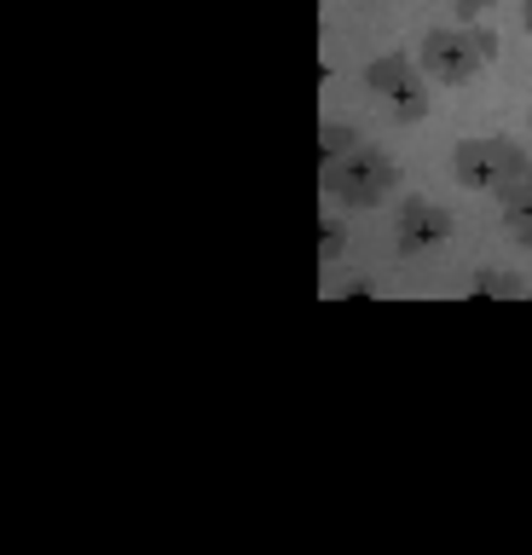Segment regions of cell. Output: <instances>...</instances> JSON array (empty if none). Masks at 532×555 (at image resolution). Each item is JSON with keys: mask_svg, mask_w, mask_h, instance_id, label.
I'll use <instances>...</instances> for the list:
<instances>
[{"mask_svg": "<svg viewBox=\"0 0 532 555\" xmlns=\"http://www.w3.org/2000/svg\"><path fill=\"white\" fill-rule=\"evenodd\" d=\"M417 59L428 69V81H440V87H463V81H475L480 69H486L497 59V35L492 29H480V24H434L417 41Z\"/></svg>", "mask_w": 532, "mask_h": 555, "instance_id": "obj_1", "label": "cell"}, {"mask_svg": "<svg viewBox=\"0 0 532 555\" xmlns=\"http://www.w3.org/2000/svg\"><path fill=\"white\" fill-rule=\"evenodd\" d=\"M319 180H324L336 208H353L359 215V208H376L393 185H400V163H393L382 145H365V139H359L353 151H341L336 163L319 168Z\"/></svg>", "mask_w": 532, "mask_h": 555, "instance_id": "obj_2", "label": "cell"}, {"mask_svg": "<svg viewBox=\"0 0 532 555\" xmlns=\"http://www.w3.org/2000/svg\"><path fill=\"white\" fill-rule=\"evenodd\" d=\"M452 173H457V185L497 191V197H504L509 185H521L532 173V156H527V145H515L504 133H475L452 151Z\"/></svg>", "mask_w": 532, "mask_h": 555, "instance_id": "obj_3", "label": "cell"}, {"mask_svg": "<svg viewBox=\"0 0 532 555\" xmlns=\"http://www.w3.org/2000/svg\"><path fill=\"white\" fill-rule=\"evenodd\" d=\"M365 87L400 128L428 116V69H423V59H411V52H382V59H371Z\"/></svg>", "mask_w": 532, "mask_h": 555, "instance_id": "obj_4", "label": "cell"}, {"mask_svg": "<svg viewBox=\"0 0 532 555\" xmlns=\"http://www.w3.org/2000/svg\"><path fill=\"white\" fill-rule=\"evenodd\" d=\"M452 237V215L428 197H405L400 208V255H434Z\"/></svg>", "mask_w": 532, "mask_h": 555, "instance_id": "obj_5", "label": "cell"}, {"mask_svg": "<svg viewBox=\"0 0 532 555\" xmlns=\"http://www.w3.org/2000/svg\"><path fill=\"white\" fill-rule=\"evenodd\" d=\"M497 203H504V225H509V237L521 243V249H532V173H527L521 185H509Z\"/></svg>", "mask_w": 532, "mask_h": 555, "instance_id": "obj_6", "label": "cell"}, {"mask_svg": "<svg viewBox=\"0 0 532 555\" xmlns=\"http://www.w3.org/2000/svg\"><path fill=\"white\" fill-rule=\"evenodd\" d=\"M469 295H486V301H509V295H521V278L515 272H497V267H480L469 278Z\"/></svg>", "mask_w": 532, "mask_h": 555, "instance_id": "obj_7", "label": "cell"}, {"mask_svg": "<svg viewBox=\"0 0 532 555\" xmlns=\"http://www.w3.org/2000/svg\"><path fill=\"white\" fill-rule=\"evenodd\" d=\"M353 145H359V133L348 128V121H319V168L336 163V156L353 151Z\"/></svg>", "mask_w": 532, "mask_h": 555, "instance_id": "obj_8", "label": "cell"}, {"mask_svg": "<svg viewBox=\"0 0 532 555\" xmlns=\"http://www.w3.org/2000/svg\"><path fill=\"white\" fill-rule=\"evenodd\" d=\"M341 249H348V225H341V220H324V225H319V267H336Z\"/></svg>", "mask_w": 532, "mask_h": 555, "instance_id": "obj_9", "label": "cell"}, {"mask_svg": "<svg viewBox=\"0 0 532 555\" xmlns=\"http://www.w3.org/2000/svg\"><path fill=\"white\" fill-rule=\"evenodd\" d=\"M445 7H452L457 17H486V12L497 7V0H445Z\"/></svg>", "mask_w": 532, "mask_h": 555, "instance_id": "obj_10", "label": "cell"}, {"mask_svg": "<svg viewBox=\"0 0 532 555\" xmlns=\"http://www.w3.org/2000/svg\"><path fill=\"white\" fill-rule=\"evenodd\" d=\"M521 29L532 35V0H521Z\"/></svg>", "mask_w": 532, "mask_h": 555, "instance_id": "obj_11", "label": "cell"}, {"mask_svg": "<svg viewBox=\"0 0 532 555\" xmlns=\"http://www.w3.org/2000/svg\"><path fill=\"white\" fill-rule=\"evenodd\" d=\"M515 7H521V0H515Z\"/></svg>", "mask_w": 532, "mask_h": 555, "instance_id": "obj_12", "label": "cell"}]
</instances>
